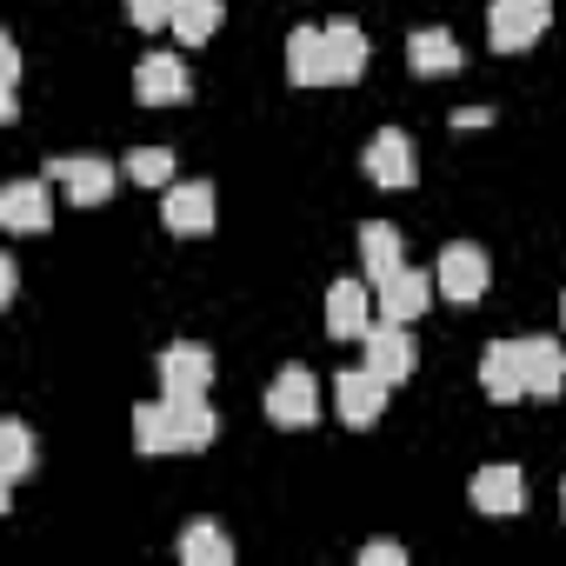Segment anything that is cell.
<instances>
[{
	"label": "cell",
	"instance_id": "6da1fadb",
	"mask_svg": "<svg viewBox=\"0 0 566 566\" xmlns=\"http://www.w3.org/2000/svg\"><path fill=\"white\" fill-rule=\"evenodd\" d=\"M553 28V0H493L486 8V48L493 54H526Z\"/></svg>",
	"mask_w": 566,
	"mask_h": 566
},
{
	"label": "cell",
	"instance_id": "7a4b0ae2",
	"mask_svg": "<svg viewBox=\"0 0 566 566\" xmlns=\"http://www.w3.org/2000/svg\"><path fill=\"white\" fill-rule=\"evenodd\" d=\"M433 280H440V301H453V307H480V301H486V287H493V260H486V247L453 240V247L440 253Z\"/></svg>",
	"mask_w": 566,
	"mask_h": 566
},
{
	"label": "cell",
	"instance_id": "3957f363",
	"mask_svg": "<svg viewBox=\"0 0 566 566\" xmlns=\"http://www.w3.org/2000/svg\"><path fill=\"white\" fill-rule=\"evenodd\" d=\"M48 180H54L74 207H101V200H114L120 167H114V160H94V154H61V160H48Z\"/></svg>",
	"mask_w": 566,
	"mask_h": 566
},
{
	"label": "cell",
	"instance_id": "277c9868",
	"mask_svg": "<svg viewBox=\"0 0 566 566\" xmlns=\"http://www.w3.org/2000/svg\"><path fill=\"white\" fill-rule=\"evenodd\" d=\"M433 294H440V280H427L420 266H400V273L374 280V307H380V321H400V327H413V321L433 307Z\"/></svg>",
	"mask_w": 566,
	"mask_h": 566
},
{
	"label": "cell",
	"instance_id": "5b68a950",
	"mask_svg": "<svg viewBox=\"0 0 566 566\" xmlns=\"http://www.w3.org/2000/svg\"><path fill=\"white\" fill-rule=\"evenodd\" d=\"M160 220H167V233H213L220 193H213L207 180H174V187L160 193Z\"/></svg>",
	"mask_w": 566,
	"mask_h": 566
},
{
	"label": "cell",
	"instance_id": "8992f818",
	"mask_svg": "<svg viewBox=\"0 0 566 566\" xmlns=\"http://www.w3.org/2000/svg\"><path fill=\"white\" fill-rule=\"evenodd\" d=\"M266 420L273 427H314L321 420V387L307 367H287L273 387H266Z\"/></svg>",
	"mask_w": 566,
	"mask_h": 566
},
{
	"label": "cell",
	"instance_id": "52a82bcc",
	"mask_svg": "<svg viewBox=\"0 0 566 566\" xmlns=\"http://www.w3.org/2000/svg\"><path fill=\"white\" fill-rule=\"evenodd\" d=\"M187 94H193V81H187V61L180 54H147L134 67V101L140 107H180Z\"/></svg>",
	"mask_w": 566,
	"mask_h": 566
},
{
	"label": "cell",
	"instance_id": "ba28073f",
	"mask_svg": "<svg viewBox=\"0 0 566 566\" xmlns=\"http://www.w3.org/2000/svg\"><path fill=\"white\" fill-rule=\"evenodd\" d=\"M334 413H340L347 427H374V420L387 413V380H380L374 367L340 374V380H334Z\"/></svg>",
	"mask_w": 566,
	"mask_h": 566
},
{
	"label": "cell",
	"instance_id": "9c48e42d",
	"mask_svg": "<svg viewBox=\"0 0 566 566\" xmlns=\"http://www.w3.org/2000/svg\"><path fill=\"white\" fill-rule=\"evenodd\" d=\"M360 167H367L374 187H413V140H407L400 127H380V134L367 140Z\"/></svg>",
	"mask_w": 566,
	"mask_h": 566
},
{
	"label": "cell",
	"instance_id": "30bf717a",
	"mask_svg": "<svg viewBox=\"0 0 566 566\" xmlns=\"http://www.w3.org/2000/svg\"><path fill=\"white\" fill-rule=\"evenodd\" d=\"M360 367H374L387 387H400L407 374H413V334L400 327V321H374L367 327V360Z\"/></svg>",
	"mask_w": 566,
	"mask_h": 566
},
{
	"label": "cell",
	"instance_id": "8fae6325",
	"mask_svg": "<svg viewBox=\"0 0 566 566\" xmlns=\"http://www.w3.org/2000/svg\"><path fill=\"white\" fill-rule=\"evenodd\" d=\"M467 500H473V513H486V520H513L520 500H526V480H520V467H480V473L467 480Z\"/></svg>",
	"mask_w": 566,
	"mask_h": 566
},
{
	"label": "cell",
	"instance_id": "7c38bea8",
	"mask_svg": "<svg viewBox=\"0 0 566 566\" xmlns=\"http://www.w3.org/2000/svg\"><path fill=\"white\" fill-rule=\"evenodd\" d=\"M374 294L360 287V280H334L327 287V334L334 340H367V327H374Z\"/></svg>",
	"mask_w": 566,
	"mask_h": 566
},
{
	"label": "cell",
	"instance_id": "4fadbf2b",
	"mask_svg": "<svg viewBox=\"0 0 566 566\" xmlns=\"http://www.w3.org/2000/svg\"><path fill=\"white\" fill-rule=\"evenodd\" d=\"M54 220V193L41 180H8L0 187V227L8 233H41Z\"/></svg>",
	"mask_w": 566,
	"mask_h": 566
},
{
	"label": "cell",
	"instance_id": "5bb4252c",
	"mask_svg": "<svg viewBox=\"0 0 566 566\" xmlns=\"http://www.w3.org/2000/svg\"><path fill=\"white\" fill-rule=\"evenodd\" d=\"M213 387V354L200 340H174L160 354V394H207Z\"/></svg>",
	"mask_w": 566,
	"mask_h": 566
},
{
	"label": "cell",
	"instance_id": "9a60e30c",
	"mask_svg": "<svg viewBox=\"0 0 566 566\" xmlns=\"http://www.w3.org/2000/svg\"><path fill=\"white\" fill-rule=\"evenodd\" d=\"M520 387L526 400H553L566 387V354L559 340H520Z\"/></svg>",
	"mask_w": 566,
	"mask_h": 566
},
{
	"label": "cell",
	"instance_id": "2e32d148",
	"mask_svg": "<svg viewBox=\"0 0 566 566\" xmlns=\"http://www.w3.org/2000/svg\"><path fill=\"white\" fill-rule=\"evenodd\" d=\"M174 407V453H200L220 440V413L207 407V394H167Z\"/></svg>",
	"mask_w": 566,
	"mask_h": 566
},
{
	"label": "cell",
	"instance_id": "e0dca14e",
	"mask_svg": "<svg viewBox=\"0 0 566 566\" xmlns=\"http://www.w3.org/2000/svg\"><path fill=\"white\" fill-rule=\"evenodd\" d=\"M287 81L294 87H334L327 81V28H294L287 34Z\"/></svg>",
	"mask_w": 566,
	"mask_h": 566
},
{
	"label": "cell",
	"instance_id": "ac0fdd59",
	"mask_svg": "<svg viewBox=\"0 0 566 566\" xmlns=\"http://www.w3.org/2000/svg\"><path fill=\"white\" fill-rule=\"evenodd\" d=\"M407 67H413V74H460L467 54H460V41H453L447 28H413V34H407Z\"/></svg>",
	"mask_w": 566,
	"mask_h": 566
},
{
	"label": "cell",
	"instance_id": "d6986e66",
	"mask_svg": "<svg viewBox=\"0 0 566 566\" xmlns=\"http://www.w3.org/2000/svg\"><path fill=\"white\" fill-rule=\"evenodd\" d=\"M360 74H367V34L354 21H327V81L347 87Z\"/></svg>",
	"mask_w": 566,
	"mask_h": 566
},
{
	"label": "cell",
	"instance_id": "ffe728a7",
	"mask_svg": "<svg viewBox=\"0 0 566 566\" xmlns=\"http://www.w3.org/2000/svg\"><path fill=\"white\" fill-rule=\"evenodd\" d=\"M480 387H486V400H526V387H520V340H493L480 354Z\"/></svg>",
	"mask_w": 566,
	"mask_h": 566
},
{
	"label": "cell",
	"instance_id": "44dd1931",
	"mask_svg": "<svg viewBox=\"0 0 566 566\" xmlns=\"http://www.w3.org/2000/svg\"><path fill=\"white\" fill-rule=\"evenodd\" d=\"M220 21H227V0H180L167 34H180L187 48H207V41L220 34Z\"/></svg>",
	"mask_w": 566,
	"mask_h": 566
},
{
	"label": "cell",
	"instance_id": "7402d4cb",
	"mask_svg": "<svg viewBox=\"0 0 566 566\" xmlns=\"http://www.w3.org/2000/svg\"><path fill=\"white\" fill-rule=\"evenodd\" d=\"M360 260H367L374 280L400 273V266H407V260H400V227H394V220H367V227H360Z\"/></svg>",
	"mask_w": 566,
	"mask_h": 566
},
{
	"label": "cell",
	"instance_id": "603a6c76",
	"mask_svg": "<svg viewBox=\"0 0 566 566\" xmlns=\"http://www.w3.org/2000/svg\"><path fill=\"white\" fill-rule=\"evenodd\" d=\"M134 447H140L147 460L174 453V407H167V394L147 400V407H134Z\"/></svg>",
	"mask_w": 566,
	"mask_h": 566
},
{
	"label": "cell",
	"instance_id": "cb8c5ba5",
	"mask_svg": "<svg viewBox=\"0 0 566 566\" xmlns=\"http://www.w3.org/2000/svg\"><path fill=\"white\" fill-rule=\"evenodd\" d=\"M180 559H187V566H233V539H227L213 520H193V526L180 533Z\"/></svg>",
	"mask_w": 566,
	"mask_h": 566
},
{
	"label": "cell",
	"instance_id": "d4e9b609",
	"mask_svg": "<svg viewBox=\"0 0 566 566\" xmlns=\"http://www.w3.org/2000/svg\"><path fill=\"white\" fill-rule=\"evenodd\" d=\"M34 473V433L21 420H0V493Z\"/></svg>",
	"mask_w": 566,
	"mask_h": 566
},
{
	"label": "cell",
	"instance_id": "484cf974",
	"mask_svg": "<svg viewBox=\"0 0 566 566\" xmlns=\"http://www.w3.org/2000/svg\"><path fill=\"white\" fill-rule=\"evenodd\" d=\"M120 174H127L134 187H160V193H167V187H174V154H167V147H134V154L120 160Z\"/></svg>",
	"mask_w": 566,
	"mask_h": 566
},
{
	"label": "cell",
	"instance_id": "4316f807",
	"mask_svg": "<svg viewBox=\"0 0 566 566\" xmlns=\"http://www.w3.org/2000/svg\"><path fill=\"white\" fill-rule=\"evenodd\" d=\"M21 114V48L14 34H0V120Z\"/></svg>",
	"mask_w": 566,
	"mask_h": 566
},
{
	"label": "cell",
	"instance_id": "83f0119b",
	"mask_svg": "<svg viewBox=\"0 0 566 566\" xmlns=\"http://www.w3.org/2000/svg\"><path fill=\"white\" fill-rule=\"evenodd\" d=\"M174 8H180V0H127V21L140 34H160V28H174Z\"/></svg>",
	"mask_w": 566,
	"mask_h": 566
},
{
	"label": "cell",
	"instance_id": "f1b7e54d",
	"mask_svg": "<svg viewBox=\"0 0 566 566\" xmlns=\"http://www.w3.org/2000/svg\"><path fill=\"white\" fill-rule=\"evenodd\" d=\"M360 566H407V546L400 539H367L360 546Z\"/></svg>",
	"mask_w": 566,
	"mask_h": 566
},
{
	"label": "cell",
	"instance_id": "f546056e",
	"mask_svg": "<svg viewBox=\"0 0 566 566\" xmlns=\"http://www.w3.org/2000/svg\"><path fill=\"white\" fill-rule=\"evenodd\" d=\"M14 287H21V266H14V253H8V260H0V307L14 301Z\"/></svg>",
	"mask_w": 566,
	"mask_h": 566
},
{
	"label": "cell",
	"instance_id": "4dcf8cb0",
	"mask_svg": "<svg viewBox=\"0 0 566 566\" xmlns=\"http://www.w3.org/2000/svg\"><path fill=\"white\" fill-rule=\"evenodd\" d=\"M486 120H493V107H460L453 114V127H486Z\"/></svg>",
	"mask_w": 566,
	"mask_h": 566
},
{
	"label": "cell",
	"instance_id": "1f68e13d",
	"mask_svg": "<svg viewBox=\"0 0 566 566\" xmlns=\"http://www.w3.org/2000/svg\"><path fill=\"white\" fill-rule=\"evenodd\" d=\"M559 321H566V294H559Z\"/></svg>",
	"mask_w": 566,
	"mask_h": 566
},
{
	"label": "cell",
	"instance_id": "d6a6232c",
	"mask_svg": "<svg viewBox=\"0 0 566 566\" xmlns=\"http://www.w3.org/2000/svg\"><path fill=\"white\" fill-rule=\"evenodd\" d=\"M559 506H566V486H559Z\"/></svg>",
	"mask_w": 566,
	"mask_h": 566
}]
</instances>
